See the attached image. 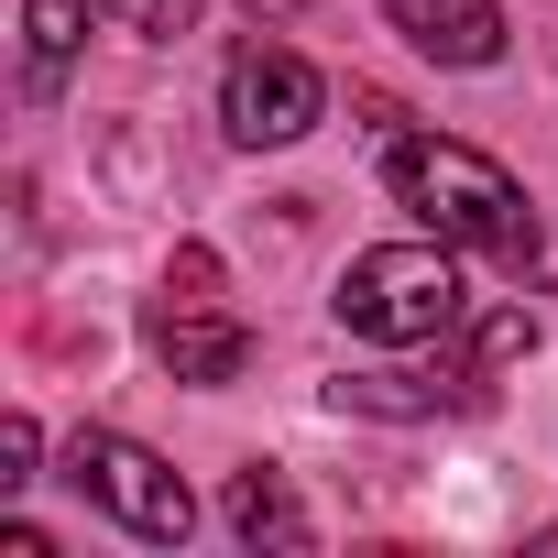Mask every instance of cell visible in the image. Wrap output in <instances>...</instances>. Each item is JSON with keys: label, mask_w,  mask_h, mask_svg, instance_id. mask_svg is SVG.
<instances>
[{"label": "cell", "mask_w": 558, "mask_h": 558, "mask_svg": "<svg viewBox=\"0 0 558 558\" xmlns=\"http://www.w3.org/2000/svg\"><path fill=\"white\" fill-rule=\"evenodd\" d=\"M318 110H329V88H318L307 56L263 45V34L230 45V66H219V121H230V143H307Z\"/></svg>", "instance_id": "cell-4"}, {"label": "cell", "mask_w": 558, "mask_h": 558, "mask_svg": "<svg viewBox=\"0 0 558 558\" xmlns=\"http://www.w3.org/2000/svg\"><path fill=\"white\" fill-rule=\"evenodd\" d=\"M110 12H121L132 34H154V45H175V34H197V0H110Z\"/></svg>", "instance_id": "cell-10"}, {"label": "cell", "mask_w": 558, "mask_h": 558, "mask_svg": "<svg viewBox=\"0 0 558 558\" xmlns=\"http://www.w3.org/2000/svg\"><path fill=\"white\" fill-rule=\"evenodd\" d=\"M252 12H307V0H252Z\"/></svg>", "instance_id": "cell-12"}, {"label": "cell", "mask_w": 558, "mask_h": 558, "mask_svg": "<svg viewBox=\"0 0 558 558\" xmlns=\"http://www.w3.org/2000/svg\"><path fill=\"white\" fill-rule=\"evenodd\" d=\"M384 186H395L438 241H471V252H493V263H514V274L536 263V208H525V186H514L493 154L438 143V132H395Z\"/></svg>", "instance_id": "cell-1"}, {"label": "cell", "mask_w": 558, "mask_h": 558, "mask_svg": "<svg viewBox=\"0 0 558 558\" xmlns=\"http://www.w3.org/2000/svg\"><path fill=\"white\" fill-rule=\"evenodd\" d=\"M351 416H438V405H482V384H405V373H340L329 384Z\"/></svg>", "instance_id": "cell-8"}, {"label": "cell", "mask_w": 558, "mask_h": 558, "mask_svg": "<svg viewBox=\"0 0 558 558\" xmlns=\"http://www.w3.org/2000/svg\"><path fill=\"white\" fill-rule=\"evenodd\" d=\"M395 34L438 66H493L504 56V0H384Z\"/></svg>", "instance_id": "cell-6"}, {"label": "cell", "mask_w": 558, "mask_h": 558, "mask_svg": "<svg viewBox=\"0 0 558 558\" xmlns=\"http://www.w3.org/2000/svg\"><path fill=\"white\" fill-rule=\"evenodd\" d=\"M340 329H362V340H384V351L449 340V329H460V263H449V241L351 252V274H340Z\"/></svg>", "instance_id": "cell-2"}, {"label": "cell", "mask_w": 558, "mask_h": 558, "mask_svg": "<svg viewBox=\"0 0 558 558\" xmlns=\"http://www.w3.org/2000/svg\"><path fill=\"white\" fill-rule=\"evenodd\" d=\"M230 536H241V547H307L318 525H307V504L286 493V471L252 460V471H230Z\"/></svg>", "instance_id": "cell-7"}, {"label": "cell", "mask_w": 558, "mask_h": 558, "mask_svg": "<svg viewBox=\"0 0 558 558\" xmlns=\"http://www.w3.org/2000/svg\"><path fill=\"white\" fill-rule=\"evenodd\" d=\"M34 449H45V438H34V416H0V482H12V493L34 482Z\"/></svg>", "instance_id": "cell-11"}, {"label": "cell", "mask_w": 558, "mask_h": 558, "mask_svg": "<svg viewBox=\"0 0 558 558\" xmlns=\"http://www.w3.org/2000/svg\"><path fill=\"white\" fill-rule=\"evenodd\" d=\"M66 482H77L99 514H121L143 547H186V525H197V493H186V482H175L143 438H121V427H77Z\"/></svg>", "instance_id": "cell-3"}, {"label": "cell", "mask_w": 558, "mask_h": 558, "mask_svg": "<svg viewBox=\"0 0 558 558\" xmlns=\"http://www.w3.org/2000/svg\"><path fill=\"white\" fill-rule=\"evenodd\" d=\"M143 340H154V362L175 384H241V362H252V329L241 318H208V296H154Z\"/></svg>", "instance_id": "cell-5"}, {"label": "cell", "mask_w": 558, "mask_h": 558, "mask_svg": "<svg viewBox=\"0 0 558 558\" xmlns=\"http://www.w3.org/2000/svg\"><path fill=\"white\" fill-rule=\"evenodd\" d=\"M88 12H99V0H23V45H34V77H56V66L88 45Z\"/></svg>", "instance_id": "cell-9"}]
</instances>
